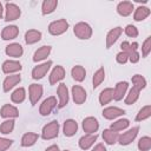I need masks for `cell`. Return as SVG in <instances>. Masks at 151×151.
<instances>
[{
    "instance_id": "cell-1",
    "label": "cell",
    "mask_w": 151,
    "mask_h": 151,
    "mask_svg": "<svg viewBox=\"0 0 151 151\" xmlns=\"http://www.w3.org/2000/svg\"><path fill=\"white\" fill-rule=\"evenodd\" d=\"M73 33H74V35L78 39L87 40V39H90L92 37V28H91V26L87 22L80 21V22H78V24L74 25Z\"/></svg>"
},
{
    "instance_id": "cell-2",
    "label": "cell",
    "mask_w": 151,
    "mask_h": 151,
    "mask_svg": "<svg viewBox=\"0 0 151 151\" xmlns=\"http://www.w3.org/2000/svg\"><path fill=\"white\" fill-rule=\"evenodd\" d=\"M58 134H59V123L57 120H52L42 127L41 138L45 140L54 139L55 137H58Z\"/></svg>"
},
{
    "instance_id": "cell-3",
    "label": "cell",
    "mask_w": 151,
    "mask_h": 151,
    "mask_svg": "<svg viewBox=\"0 0 151 151\" xmlns=\"http://www.w3.org/2000/svg\"><path fill=\"white\" fill-rule=\"evenodd\" d=\"M68 29V22L66 19H59L55 21H52L48 25V33L52 35H61Z\"/></svg>"
},
{
    "instance_id": "cell-4",
    "label": "cell",
    "mask_w": 151,
    "mask_h": 151,
    "mask_svg": "<svg viewBox=\"0 0 151 151\" xmlns=\"http://www.w3.org/2000/svg\"><path fill=\"white\" fill-rule=\"evenodd\" d=\"M20 15H21V9L18 5L13 2L5 4V20L6 21H14L19 19Z\"/></svg>"
},
{
    "instance_id": "cell-5",
    "label": "cell",
    "mask_w": 151,
    "mask_h": 151,
    "mask_svg": "<svg viewBox=\"0 0 151 151\" xmlns=\"http://www.w3.org/2000/svg\"><path fill=\"white\" fill-rule=\"evenodd\" d=\"M42 93H44L42 85H40V84H31L29 85V87H28V97H29V101H31L32 106H34L40 100V98L42 97Z\"/></svg>"
},
{
    "instance_id": "cell-6",
    "label": "cell",
    "mask_w": 151,
    "mask_h": 151,
    "mask_svg": "<svg viewBox=\"0 0 151 151\" xmlns=\"http://www.w3.org/2000/svg\"><path fill=\"white\" fill-rule=\"evenodd\" d=\"M138 131H139V126H133L132 129L127 130L126 132H123L122 134H119L118 143L123 146H126V145L131 144L136 139V137L138 134Z\"/></svg>"
},
{
    "instance_id": "cell-7",
    "label": "cell",
    "mask_w": 151,
    "mask_h": 151,
    "mask_svg": "<svg viewBox=\"0 0 151 151\" xmlns=\"http://www.w3.org/2000/svg\"><path fill=\"white\" fill-rule=\"evenodd\" d=\"M52 64H53L52 60H47V61H45L42 64H39V65L34 66V68L32 70V78L35 79V80L44 78L47 74V72L50 71Z\"/></svg>"
},
{
    "instance_id": "cell-8",
    "label": "cell",
    "mask_w": 151,
    "mask_h": 151,
    "mask_svg": "<svg viewBox=\"0 0 151 151\" xmlns=\"http://www.w3.org/2000/svg\"><path fill=\"white\" fill-rule=\"evenodd\" d=\"M57 107V98L51 96V97H47L40 105L39 107V113L42 116V117H46L48 116L54 109Z\"/></svg>"
},
{
    "instance_id": "cell-9",
    "label": "cell",
    "mask_w": 151,
    "mask_h": 151,
    "mask_svg": "<svg viewBox=\"0 0 151 151\" xmlns=\"http://www.w3.org/2000/svg\"><path fill=\"white\" fill-rule=\"evenodd\" d=\"M57 93H58V98H59V103H58V109H63L68 104L70 100V94H68V88L64 83H60L58 85L57 88Z\"/></svg>"
},
{
    "instance_id": "cell-10",
    "label": "cell",
    "mask_w": 151,
    "mask_h": 151,
    "mask_svg": "<svg viewBox=\"0 0 151 151\" xmlns=\"http://www.w3.org/2000/svg\"><path fill=\"white\" fill-rule=\"evenodd\" d=\"M1 68H2V72H4L5 74H8V76H9V74H15L17 72L21 71L22 66H21V64H20L18 60L8 59V60H6V61L2 63Z\"/></svg>"
},
{
    "instance_id": "cell-11",
    "label": "cell",
    "mask_w": 151,
    "mask_h": 151,
    "mask_svg": "<svg viewBox=\"0 0 151 151\" xmlns=\"http://www.w3.org/2000/svg\"><path fill=\"white\" fill-rule=\"evenodd\" d=\"M72 93V99L77 105H81L85 103L86 98H87V93L86 91L80 86V85H74L71 90Z\"/></svg>"
},
{
    "instance_id": "cell-12",
    "label": "cell",
    "mask_w": 151,
    "mask_h": 151,
    "mask_svg": "<svg viewBox=\"0 0 151 151\" xmlns=\"http://www.w3.org/2000/svg\"><path fill=\"white\" fill-rule=\"evenodd\" d=\"M81 125H83L84 132H86L87 134H93L99 129V123H98L97 118H94V117H86L83 120Z\"/></svg>"
},
{
    "instance_id": "cell-13",
    "label": "cell",
    "mask_w": 151,
    "mask_h": 151,
    "mask_svg": "<svg viewBox=\"0 0 151 151\" xmlns=\"http://www.w3.org/2000/svg\"><path fill=\"white\" fill-rule=\"evenodd\" d=\"M65 68L61 66V65H57L53 67V70L51 71L50 73V84L51 85H55L57 83L61 81L64 78H65Z\"/></svg>"
},
{
    "instance_id": "cell-14",
    "label": "cell",
    "mask_w": 151,
    "mask_h": 151,
    "mask_svg": "<svg viewBox=\"0 0 151 151\" xmlns=\"http://www.w3.org/2000/svg\"><path fill=\"white\" fill-rule=\"evenodd\" d=\"M21 81V77L20 74H9L7 76L5 79H4V83H2V90L4 92H9L13 87H15Z\"/></svg>"
},
{
    "instance_id": "cell-15",
    "label": "cell",
    "mask_w": 151,
    "mask_h": 151,
    "mask_svg": "<svg viewBox=\"0 0 151 151\" xmlns=\"http://www.w3.org/2000/svg\"><path fill=\"white\" fill-rule=\"evenodd\" d=\"M124 114H125V110L117 107V106H109V107H105L103 110V117L105 119H109V120L116 119V118L124 116Z\"/></svg>"
},
{
    "instance_id": "cell-16",
    "label": "cell",
    "mask_w": 151,
    "mask_h": 151,
    "mask_svg": "<svg viewBox=\"0 0 151 151\" xmlns=\"http://www.w3.org/2000/svg\"><path fill=\"white\" fill-rule=\"evenodd\" d=\"M122 33H123V28L120 26H117L110 29L106 34V48H110L111 46H113L118 40V38L122 35Z\"/></svg>"
},
{
    "instance_id": "cell-17",
    "label": "cell",
    "mask_w": 151,
    "mask_h": 151,
    "mask_svg": "<svg viewBox=\"0 0 151 151\" xmlns=\"http://www.w3.org/2000/svg\"><path fill=\"white\" fill-rule=\"evenodd\" d=\"M0 116L5 119H14L19 117V110L11 104H5L0 109Z\"/></svg>"
},
{
    "instance_id": "cell-18",
    "label": "cell",
    "mask_w": 151,
    "mask_h": 151,
    "mask_svg": "<svg viewBox=\"0 0 151 151\" xmlns=\"http://www.w3.org/2000/svg\"><path fill=\"white\" fill-rule=\"evenodd\" d=\"M127 88H129V83L127 81H119L116 84L114 88H113V99L116 101H119L122 100L126 92H127Z\"/></svg>"
},
{
    "instance_id": "cell-19",
    "label": "cell",
    "mask_w": 151,
    "mask_h": 151,
    "mask_svg": "<svg viewBox=\"0 0 151 151\" xmlns=\"http://www.w3.org/2000/svg\"><path fill=\"white\" fill-rule=\"evenodd\" d=\"M97 138H98V134L97 133H93V134H87L86 133V134H84L83 137H80V139L78 142L79 147L81 150H88L90 147H92L94 145Z\"/></svg>"
},
{
    "instance_id": "cell-20",
    "label": "cell",
    "mask_w": 151,
    "mask_h": 151,
    "mask_svg": "<svg viewBox=\"0 0 151 151\" xmlns=\"http://www.w3.org/2000/svg\"><path fill=\"white\" fill-rule=\"evenodd\" d=\"M5 53L8 57H12V58H20L24 54V48H22V46L20 44L12 42V44H9V45L6 46Z\"/></svg>"
},
{
    "instance_id": "cell-21",
    "label": "cell",
    "mask_w": 151,
    "mask_h": 151,
    "mask_svg": "<svg viewBox=\"0 0 151 151\" xmlns=\"http://www.w3.org/2000/svg\"><path fill=\"white\" fill-rule=\"evenodd\" d=\"M78 131V123L74 119H66L63 125V132L66 137H72Z\"/></svg>"
},
{
    "instance_id": "cell-22",
    "label": "cell",
    "mask_w": 151,
    "mask_h": 151,
    "mask_svg": "<svg viewBox=\"0 0 151 151\" xmlns=\"http://www.w3.org/2000/svg\"><path fill=\"white\" fill-rule=\"evenodd\" d=\"M19 34V28L15 25H9L4 27V29L1 31V39L2 40H13L18 37Z\"/></svg>"
},
{
    "instance_id": "cell-23",
    "label": "cell",
    "mask_w": 151,
    "mask_h": 151,
    "mask_svg": "<svg viewBox=\"0 0 151 151\" xmlns=\"http://www.w3.org/2000/svg\"><path fill=\"white\" fill-rule=\"evenodd\" d=\"M133 9L134 7L131 1H120L117 5V12L122 17H129L130 14H132Z\"/></svg>"
},
{
    "instance_id": "cell-24",
    "label": "cell",
    "mask_w": 151,
    "mask_h": 151,
    "mask_svg": "<svg viewBox=\"0 0 151 151\" xmlns=\"http://www.w3.org/2000/svg\"><path fill=\"white\" fill-rule=\"evenodd\" d=\"M51 51H52V47L51 46H46L45 45V46L39 47L34 52V54H33V61L34 63H39V61H42V60L47 59V57L50 55Z\"/></svg>"
},
{
    "instance_id": "cell-25",
    "label": "cell",
    "mask_w": 151,
    "mask_h": 151,
    "mask_svg": "<svg viewBox=\"0 0 151 151\" xmlns=\"http://www.w3.org/2000/svg\"><path fill=\"white\" fill-rule=\"evenodd\" d=\"M119 138V132H116L111 129H105L103 131V139L107 145H113L118 142Z\"/></svg>"
},
{
    "instance_id": "cell-26",
    "label": "cell",
    "mask_w": 151,
    "mask_h": 151,
    "mask_svg": "<svg viewBox=\"0 0 151 151\" xmlns=\"http://www.w3.org/2000/svg\"><path fill=\"white\" fill-rule=\"evenodd\" d=\"M41 32L38 29H28L25 33V41L27 45H33L38 41H40L41 39Z\"/></svg>"
},
{
    "instance_id": "cell-27",
    "label": "cell",
    "mask_w": 151,
    "mask_h": 151,
    "mask_svg": "<svg viewBox=\"0 0 151 151\" xmlns=\"http://www.w3.org/2000/svg\"><path fill=\"white\" fill-rule=\"evenodd\" d=\"M39 139V136L38 133H34V132H26L22 137H21V146L24 147H29L32 145H34L37 143V140Z\"/></svg>"
},
{
    "instance_id": "cell-28",
    "label": "cell",
    "mask_w": 151,
    "mask_h": 151,
    "mask_svg": "<svg viewBox=\"0 0 151 151\" xmlns=\"http://www.w3.org/2000/svg\"><path fill=\"white\" fill-rule=\"evenodd\" d=\"M151 11L149 7H145V6H139L134 9V13H133V20L134 21H143L145 20L149 15H150Z\"/></svg>"
},
{
    "instance_id": "cell-29",
    "label": "cell",
    "mask_w": 151,
    "mask_h": 151,
    "mask_svg": "<svg viewBox=\"0 0 151 151\" xmlns=\"http://www.w3.org/2000/svg\"><path fill=\"white\" fill-rule=\"evenodd\" d=\"M71 76H72V78L76 81L81 83L85 79V77H86V70L81 65H76L71 70Z\"/></svg>"
},
{
    "instance_id": "cell-30",
    "label": "cell",
    "mask_w": 151,
    "mask_h": 151,
    "mask_svg": "<svg viewBox=\"0 0 151 151\" xmlns=\"http://www.w3.org/2000/svg\"><path fill=\"white\" fill-rule=\"evenodd\" d=\"M58 6V0H44L41 4V13L42 15H47L54 12Z\"/></svg>"
},
{
    "instance_id": "cell-31",
    "label": "cell",
    "mask_w": 151,
    "mask_h": 151,
    "mask_svg": "<svg viewBox=\"0 0 151 151\" xmlns=\"http://www.w3.org/2000/svg\"><path fill=\"white\" fill-rule=\"evenodd\" d=\"M112 100H113V88H111V87L104 88L100 92V94H99V103H100V105L104 106V105L109 104Z\"/></svg>"
},
{
    "instance_id": "cell-32",
    "label": "cell",
    "mask_w": 151,
    "mask_h": 151,
    "mask_svg": "<svg viewBox=\"0 0 151 151\" xmlns=\"http://www.w3.org/2000/svg\"><path fill=\"white\" fill-rule=\"evenodd\" d=\"M26 99V90L24 87L15 88L11 94V100L15 104H20Z\"/></svg>"
},
{
    "instance_id": "cell-33",
    "label": "cell",
    "mask_w": 151,
    "mask_h": 151,
    "mask_svg": "<svg viewBox=\"0 0 151 151\" xmlns=\"http://www.w3.org/2000/svg\"><path fill=\"white\" fill-rule=\"evenodd\" d=\"M130 125V120L126 119V118H120V119H117L116 122H113L110 126L111 130L116 131V132H119V131H123L125 129H127Z\"/></svg>"
},
{
    "instance_id": "cell-34",
    "label": "cell",
    "mask_w": 151,
    "mask_h": 151,
    "mask_svg": "<svg viewBox=\"0 0 151 151\" xmlns=\"http://www.w3.org/2000/svg\"><path fill=\"white\" fill-rule=\"evenodd\" d=\"M139 94H140V91H139L138 88H136V87L132 86V88H130V91L127 92V94H125V96H126V97H125V104H126V105H132V104H134V103L138 100Z\"/></svg>"
},
{
    "instance_id": "cell-35",
    "label": "cell",
    "mask_w": 151,
    "mask_h": 151,
    "mask_svg": "<svg viewBox=\"0 0 151 151\" xmlns=\"http://www.w3.org/2000/svg\"><path fill=\"white\" fill-rule=\"evenodd\" d=\"M105 79V70L104 67H100L98 68L94 74H93V78H92V84H93V88H97Z\"/></svg>"
},
{
    "instance_id": "cell-36",
    "label": "cell",
    "mask_w": 151,
    "mask_h": 151,
    "mask_svg": "<svg viewBox=\"0 0 151 151\" xmlns=\"http://www.w3.org/2000/svg\"><path fill=\"white\" fill-rule=\"evenodd\" d=\"M131 81H132L133 87L138 88L139 91H142V90H144V88L146 87V79H145L143 76H140V74H134V76H132Z\"/></svg>"
},
{
    "instance_id": "cell-37",
    "label": "cell",
    "mask_w": 151,
    "mask_h": 151,
    "mask_svg": "<svg viewBox=\"0 0 151 151\" xmlns=\"http://www.w3.org/2000/svg\"><path fill=\"white\" fill-rule=\"evenodd\" d=\"M120 48H122V52H125L127 55H130L132 52L138 51L139 45H138L137 41H134V42H132V44H130L129 41H123V42L120 44Z\"/></svg>"
},
{
    "instance_id": "cell-38",
    "label": "cell",
    "mask_w": 151,
    "mask_h": 151,
    "mask_svg": "<svg viewBox=\"0 0 151 151\" xmlns=\"http://www.w3.org/2000/svg\"><path fill=\"white\" fill-rule=\"evenodd\" d=\"M14 119H6L0 125V132L2 134H9L14 130Z\"/></svg>"
},
{
    "instance_id": "cell-39",
    "label": "cell",
    "mask_w": 151,
    "mask_h": 151,
    "mask_svg": "<svg viewBox=\"0 0 151 151\" xmlns=\"http://www.w3.org/2000/svg\"><path fill=\"white\" fill-rule=\"evenodd\" d=\"M150 117H151V105H145L137 113L136 122H143V120H145V119H147Z\"/></svg>"
},
{
    "instance_id": "cell-40",
    "label": "cell",
    "mask_w": 151,
    "mask_h": 151,
    "mask_svg": "<svg viewBox=\"0 0 151 151\" xmlns=\"http://www.w3.org/2000/svg\"><path fill=\"white\" fill-rule=\"evenodd\" d=\"M138 149L139 151H149L151 149V138L149 136H144L138 142Z\"/></svg>"
},
{
    "instance_id": "cell-41",
    "label": "cell",
    "mask_w": 151,
    "mask_h": 151,
    "mask_svg": "<svg viewBox=\"0 0 151 151\" xmlns=\"http://www.w3.org/2000/svg\"><path fill=\"white\" fill-rule=\"evenodd\" d=\"M151 52V37H147L142 45V57L146 58Z\"/></svg>"
},
{
    "instance_id": "cell-42",
    "label": "cell",
    "mask_w": 151,
    "mask_h": 151,
    "mask_svg": "<svg viewBox=\"0 0 151 151\" xmlns=\"http://www.w3.org/2000/svg\"><path fill=\"white\" fill-rule=\"evenodd\" d=\"M124 33L129 37V38H137L139 32H138V28L133 25H127L125 28H124Z\"/></svg>"
},
{
    "instance_id": "cell-43",
    "label": "cell",
    "mask_w": 151,
    "mask_h": 151,
    "mask_svg": "<svg viewBox=\"0 0 151 151\" xmlns=\"http://www.w3.org/2000/svg\"><path fill=\"white\" fill-rule=\"evenodd\" d=\"M13 144L12 139L5 138V137H0V151H6L9 149V146Z\"/></svg>"
},
{
    "instance_id": "cell-44",
    "label": "cell",
    "mask_w": 151,
    "mask_h": 151,
    "mask_svg": "<svg viewBox=\"0 0 151 151\" xmlns=\"http://www.w3.org/2000/svg\"><path fill=\"white\" fill-rule=\"evenodd\" d=\"M116 60H117L118 64L124 65V64H126V63L129 61V55H127L125 52H122V51H120V52L116 55Z\"/></svg>"
},
{
    "instance_id": "cell-45",
    "label": "cell",
    "mask_w": 151,
    "mask_h": 151,
    "mask_svg": "<svg viewBox=\"0 0 151 151\" xmlns=\"http://www.w3.org/2000/svg\"><path fill=\"white\" fill-rule=\"evenodd\" d=\"M139 59H140V54H139V52H138V51L132 52V53L129 55V60H130L132 64L138 63V61H139Z\"/></svg>"
},
{
    "instance_id": "cell-46",
    "label": "cell",
    "mask_w": 151,
    "mask_h": 151,
    "mask_svg": "<svg viewBox=\"0 0 151 151\" xmlns=\"http://www.w3.org/2000/svg\"><path fill=\"white\" fill-rule=\"evenodd\" d=\"M91 151H107L106 150V147L104 146V144H101V143H99V144H97Z\"/></svg>"
},
{
    "instance_id": "cell-47",
    "label": "cell",
    "mask_w": 151,
    "mask_h": 151,
    "mask_svg": "<svg viewBox=\"0 0 151 151\" xmlns=\"http://www.w3.org/2000/svg\"><path fill=\"white\" fill-rule=\"evenodd\" d=\"M45 151H60V149H59V146L58 145H55V144H53V145H51V146H48Z\"/></svg>"
},
{
    "instance_id": "cell-48",
    "label": "cell",
    "mask_w": 151,
    "mask_h": 151,
    "mask_svg": "<svg viewBox=\"0 0 151 151\" xmlns=\"http://www.w3.org/2000/svg\"><path fill=\"white\" fill-rule=\"evenodd\" d=\"M2 15H4V6H2V2L0 1V19L2 18Z\"/></svg>"
},
{
    "instance_id": "cell-49",
    "label": "cell",
    "mask_w": 151,
    "mask_h": 151,
    "mask_svg": "<svg viewBox=\"0 0 151 151\" xmlns=\"http://www.w3.org/2000/svg\"><path fill=\"white\" fill-rule=\"evenodd\" d=\"M64 151H70V150H64Z\"/></svg>"
}]
</instances>
